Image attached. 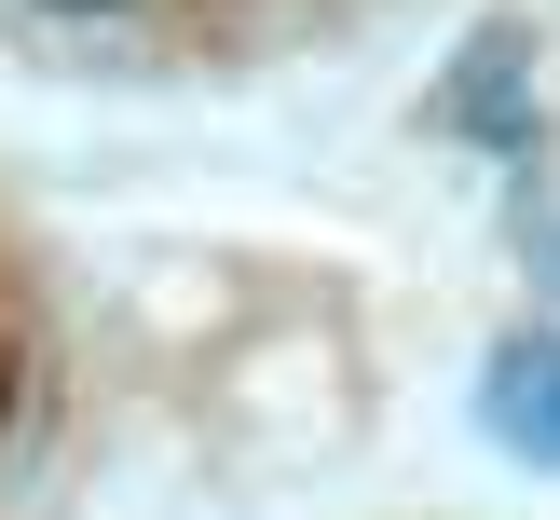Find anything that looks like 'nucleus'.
Masks as SVG:
<instances>
[{"label": "nucleus", "mask_w": 560, "mask_h": 520, "mask_svg": "<svg viewBox=\"0 0 560 520\" xmlns=\"http://www.w3.org/2000/svg\"><path fill=\"white\" fill-rule=\"evenodd\" d=\"M55 14H124V0H55Z\"/></svg>", "instance_id": "nucleus-3"}, {"label": "nucleus", "mask_w": 560, "mask_h": 520, "mask_svg": "<svg viewBox=\"0 0 560 520\" xmlns=\"http://www.w3.org/2000/svg\"><path fill=\"white\" fill-rule=\"evenodd\" d=\"M479 438L506 465H547L560 479V328H506L479 356Z\"/></svg>", "instance_id": "nucleus-1"}, {"label": "nucleus", "mask_w": 560, "mask_h": 520, "mask_svg": "<svg viewBox=\"0 0 560 520\" xmlns=\"http://www.w3.org/2000/svg\"><path fill=\"white\" fill-rule=\"evenodd\" d=\"M438 124H452V137H492V151H520V137H534V109H520V27H479V42L452 55Z\"/></svg>", "instance_id": "nucleus-2"}]
</instances>
